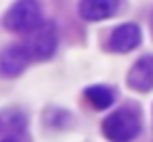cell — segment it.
<instances>
[{
	"instance_id": "cell-1",
	"label": "cell",
	"mask_w": 153,
	"mask_h": 142,
	"mask_svg": "<svg viewBox=\"0 0 153 142\" xmlns=\"http://www.w3.org/2000/svg\"><path fill=\"white\" fill-rule=\"evenodd\" d=\"M140 115L132 107H122L103 119V136L109 142H132L140 134Z\"/></svg>"
},
{
	"instance_id": "cell-2",
	"label": "cell",
	"mask_w": 153,
	"mask_h": 142,
	"mask_svg": "<svg viewBox=\"0 0 153 142\" xmlns=\"http://www.w3.org/2000/svg\"><path fill=\"white\" fill-rule=\"evenodd\" d=\"M2 23H4V27L9 32L32 34L34 29H38L44 23L40 2L38 0H17V2H13V7L4 13Z\"/></svg>"
},
{
	"instance_id": "cell-3",
	"label": "cell",
	"mask_w": 153,
	"mask_h": 142,
	"mask_svg": "<svg viewBox=\"0 0 153 142\" xmlns=\"http://www.w3.org/2000/svg\"><path fill=\"white\" fill-rule=\"evenodd\" d=\"M57 44H59V34H57V25L53 21H44L38 29L32 32L25 50L30 54V59H36V61H48L55 50H57Z\"/></svg>"
},
{
	"instance_id": "cell-4",
	"label": "cell",
	"mask_w": 153,
	"mask_h": 142,
	"mask_svg": "<svg viewBox=\"0 0 153 142\" xmlns=\"http://www.w3.org/2000/svg\"><path fill=\"white\" fill-rule=\"evenodd\" d=\"M143 42V32L136 23H122L117 27H113V32L109 34L107 40V50L111 52H130L134 48H138Z\"/></svg>"
},
{
	"instance_id": "cell-5",
	"label": "cell",
	"mask_w": 153,
	"mask_h": 142,
	"mask_svg": "<svg viewBox=\"0 0 153 142\" xmlns=\"http://www.w3.org/2000/svg\"><path fill=\"white\" fill-rule=\"evenodd\" d=\"M30 54L23 44H9L0 52V75L2 77H17L30 65Z\"/></svg>"
},
{
	"instance_id": "cell-6",
	"label": "cell",
	"mask_w": 153,
	"mask_h": 142,
	"mask_svg": "<svg viewBox=\"0 0 153 142\" xmlns=\"http://www.w3.org/2000/svg\"><path fill=\"white\" fill-rule=\"evenodd\" d=\"M126 82L136 92H149V90H153V54H145V57L136 59L134 65L128 71Z\"/></svg>"
},
{
	"instance_id": "cell-7",
	"label": "cell",
	"mask_w": 153,
	"mask_h": 142,
	"mask_svg": "<svg viewBox=\"0 0 153 142\" xmlns=\"http://www.w3.org/2000/svg\"><path fill=\"white\" fill-rule=\"evenodd\" d=\"M122 7V0H80V17L84 21L97 23V21H105L111 19Z\"/></svg>"
},
{
	"instance_id": "cell-8",
	"label": "cell",
	"mask_w": 153,
	"mask_h": 142,
	"mask_svg": "<svg viewBox=\"0 0 153 142\" xmlns=\"http://www.w3.org/2000/svg\"><path fill=\"white\" fill-rule=\"evenodd\" d=\"M84 98L92 104V109L105 111V109H109V107L115 102V92H113L111 86L94 84V86H88V88L84 90Z\"/></svg>"
},
{
	"instance_id": "cell-9",
	"label": "cell",
	"mask_w": 153,
	"mask_h": 142,
	"mask_svg": "<svg viewBox=\"0 0 153 142\" xmlns=\"http://www.w3.org/2000/svg\"><path fill=\"white\" fill-rule=\"evenodd\" d=\"M25 125H27L25 115L19 109H4L2 113H0V129L11 134V136L21 134L25 129Z\"/></svg>"
},
{
	"instance_id": "cell-10",
	"label": "cell",
	"mask_w": 153,
	"mask_h": 142,
	"mask_svg": "<svg viewBox=\"0 0 153 142\" xmlns=\"http://www.w3.org/2000/svg\"><path fill=\"white\" fill-rule=\"evenodd\" d=\"M0 142H17L15 138H4V140H0Z\"/></svg>"
}]
</instances>
